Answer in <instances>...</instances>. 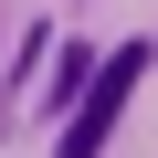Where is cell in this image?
<instances>
[{
  "label": "cell",
  "mask_w": 158,
  "mask_h": 158,
  "mask_svg": "<svg viewBox=\"0 0 158 158\" xmlns=\"http://www.w3.org/2000/svg\"><path fill=\"white\" fill-rule=\"evenodd\" d=\"M137 74H148V42H127V53H106L95 63V85H85V106H74V127H63V148L53 158H95L106 148V127L127 116V95H137Z\"/></svg>",
  "instance_id": "6da1fadb"
}]
</instances>
